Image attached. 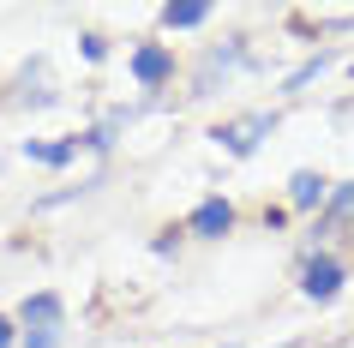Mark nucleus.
<instances>
[{"label": "nucleus", "instance_id": "nucleus-1", "mask_svg": "<svg viewBox=\"0 0 354 348\" xmlns=\"http://www.w3.org/2000/svg\"><path fill=\"white\" fill-rule=\"evenodd\" d=\"M270 127H277L270 114H246V120H228V127H216V145H223L228 156H252V150H259V138H264Z\"/></svg>", "mask_w": 354, "mask_h": 348}, {"label": "nucleus", "instance_id": "nucleus-2", "mask_svg": "<svg viewBox=\"0 0 354 348\" xmlns=\"http://www.w3.org/2000/svg\"><path fill=\"white\" fill-rule=\"evenodd\" d=\"M336 289H342V264H336V258H313V264L300 271V294H306V300H336Z\"/></svg>", "mask_w": 354, "mask_h": 348}, {"label": "nucleus", "instance_id": "nucleus-3", "mask_svg": "<svg viewBox=\"0 0 354 348\" xmlns=\"http://www.w3.org/2000/svg\"><path fill=\"white\" fill-rule=\"evenodd\" d=\"M241 42H228V48H210L205 55V66H198V78H192V96H210V84H216V73H234L241 66Z\"/></svg>", "mask_w": 354, "mask_h": 348}, {"label": "nucleus", "instance_id": "nucleus-4", "mask_svg": "<svg viewBox=\"0 0 354 348\" xmlns=\"http://www.w3.org/2000/svg\"><path fill=\"white\" fill-rule=\"evenodd\" d=\"M228 228H234V204L228 199H205L198 210H192V235L216 240V235H228Z\"/></svg>", "mask_w": 354, "mask_h": 348}, {"label": "nucleus", "instance_id": "nucleus-5", "mask_svg": "<svg viewBox=\"0 0 354 348\" xmlns=\"http://www.w3.org/2000/svg\"><path fill=\"white\" fill-rule=\"evenodd\" d=\"M288 204H295V210H313V204H330V181H324V174H313V168H300L295 181H288Z\"/></svg>", "mask_w": 354, "mask_h": 348}, {"label": "nucleus", "instance_id": "nucleus-6", "mask_svg": "<svg viewBox=\"0 0 354 348\" xmlns=\"http://www.w3.org/2000/svg\"><path fill=\"white\" fill-rule=\"evenodd\" d=\"M168 73H174L168 48H138V55H132V78H138V84H168Z\"/></svg>", "mask_w": 354, "mask_h": 348}, {"label": "nucleus", "instance_id": "nucleus-7", "mask_svg": "<svg viewBox=\"0 0 354 348\" xmlns=\"http://www.w3.org/2000/svg\"><path fill=\"white\" fill-rule=\"evenodd\" d=\"M19 318L30 330H60V294H30V300L19 306Z\"/></svg>", "mask_w": 354, "mask_h": 348}, {"label": "nucleus", "instance_id": "nucleus-8", "mask_svg": "<svg viewBox=\"0 0 354 348\" xmlns=\"http://www.w3.org/2000/svg\"><path fill=\"white\" fill-rule=\"evenodd\" d=\"M342 222H354V181H342L324 204V228H342Z\"/></svg>", "mask_w": 354, "mask_h": 348}, {"label": "nucleus", "instance_id": "nucleus-9", "mask_svg": "<svg viewBox=\"0 0 354 348\" xmlns=\"http://www.w3.org/2000/svg\"><path fill=\"white\" fill-rule=\"evenodd\" d=\"M210 6H198V0H180V6H162V24L168 30H192V24H205Z\"/></svg>", "mask_w": 354, "mask_h": 348}, {"label": "nucleus", "instance_id": "nucleus-10", "mask_svg": "<svg viewBox=\"0 0 354 348\" xmlns=\"http://www.w3.org/2000/svg\"><path fill=\"white\" fill-rule=\"evenodd\" d=\"M330 60H336V55H318V60H306V66H300V73L288 78V91H306V84H313V78L324 73V66H330Z\"/></svg>", "mask_w": 354, "mask_h": 348}, {"label": "nucleus", "instance_id": "nucleus-11", "mask_svg": "<svg viewBox=\"0 0 354 348\" xmlns=\"http://www.w3.org/2000/svg\"><path fill=\"white\" fill-rule=\"evenodd\" d=\"M24 348H55V330H37V336H30Z\"/></svg>", "mask_w": 354, "mask_h": 348}, {"label": "nucleus", "instance_id": "nucleus-12", "mask_svg": "<svg viewBox=\"0 0 354 348\" xmlns=\"http://www.w3.org/2000/svg\"><path fill=\"white\" fill-rule=\"evenodd\" d=\"M0 348H12V324L6 318H0Z\"/></svg>", "mask_w": 354, "mask_h": 348}]
</instances>
